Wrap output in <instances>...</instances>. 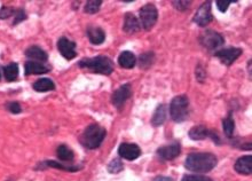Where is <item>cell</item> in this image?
I'll return each instance as SVG.
<instances>
[{
  "label": "cell",
  "instance_id": "obj_1",
  "mask_svg": "<svg viewBox=\"0 0 252 181\" xmlns=\"http://www.w3.org/2000/svg\"><path fill=\"white\" fill-rule=\"evenodd\" d=\"M218 164V160L211 152H194L186 158L185 166L189 171L196 173H205L213 170Z\"/></svg>",
  "mask_w": 252,
  "mask_h": 181
},
{
  "label": "cell",
  "instance_id": "obj_2",
  "mask_svg": "<svg viewBox=\"0 0 252 181\" xmlns=\"http://www.w3.org/2000/svg\"><path fill=\"white\" fill-rule=\"evenodd\" d=\"M107 131L97 124L88 125L81 135V144L88 149H96L105 140Z\"/></svg>",
  "mask_w": 252,
  "mask_h": 181
},
{
  "label": "cell",
  "instance_id": "obj_3",
  "mask_svg": "<svg viewBox=\"0 0 252 181\" xmlns=\"http://www.w3.org/2000/svg\"><path fill=\"white\" fill-rule=\"evenodd\" d=\"M80 68L92 70L95 74L110 75L113 71V65L111 60L107 56H95L92 59H83L79 62Z\"/></svg>",
  "mask_w": 252,
  "mask_h": 181
},
{
  "label": "cell",
  "instance_id": "obj_4",
  "mask_svg": "<svg viewBox=\"0 0 252 181\" xmlns=\"http://www.w3.org/2000/svg\"><path fill=\"white\" fill-rule=\"evenodd\" d=\"M170 115L176 123H181L188 118L189 100L186 95H178L170 104Z\"/></svg>",
  "mask_w": 252,
  "mask_h": 181
},
{
  "label": "cell",
  "instance_id": "obj_5",
  "mask_svg": "<svg viewBox=\"0 0 252 181\" xmlns=\"http://www.w3.org/2000/svg\"><path fill=\"white\" fill-rule=\"evenodd\" d=\"M157 18H158V12H157L155 5H144L139 12V22L144 30L153 29L154 25L156 24Z\"/></svg>",
  "mask_w": 252,
  "mask_h": 181
},
{
  "label": "cell",
  "instance_id": "obj_6",
  "mask_svg": "<svg viewBox=\"0 0 252 181\" xmlns=\"http://www.w3.org/2000/svg\"><path fill=\"white\" fill-rule=\"evenodd\" d=\"M200 41L201 45L205 47L206 49L213 50L221 46L225 40H223V37L220 33L212 30H207L205 33H202V36L200 37Z\"/></svg>",
  "mask_w": 252,
  "mask_h": 181
},
{
  "label": "cell",
  "instance_id": "obj_7",
  "mask_svg": "<svg viewBox=\"0 0 252 181\" xmlns=\"http://www.w3.org/2000/svg\"><path fill=\"white\" fill-rule=\"evenodd\" d=\"M212 21V12H211V2H204L203 5L198 8L196 15L194 17V22L200 27H205Z\"/></svg>",
  "mask_w": 252,
  "mask_h": 181
},
{
  "label": "cell",
  "instance_id": "obj_8",
  "mask_svg": "<svg viewBox=\"0 0 252 181\" xmlns=\"http://www.w3.org/2000/svg\"><path fill=\"white\" fill-rule=\"evenodd\" d=\"M241 54H242L241 49L231 47V49L218 50V52H216L214 55H216L218 59H220V61H221L223 65L231 66L239 58V56H241Z\"/></svg>",
  "mask_w": 252,
  "mask_h": 181
},
{
  "label": "cell",
  "instance_id": "obj_9",
  "mask_svg": "<svg viewBox=\"0 0 252 181\" xmlns=\"http://www.w3.org/2000/svg\"><path fill=\"white\" fill-rule=\"evenodd\" d=\"M58 49L63 58L67 60L75 59L76 55H77V53H76V44L74 41L67 39L65 37L60 38L58 43Z\"/></svg>",
  "mask_w": 252,
  "mask_h": 181
},
{
  "label": "cell",
  "instance_id": "obj_10",
  "mask_svg": "<svg viewBox=\"0 0 252 181\" xmlns=\"http://www.w3.org/2000/svg\"><path fill=\"white\" fill-rule=\"evenodd\" d=\"M132 94V90H131V85L130 84H125L122 85L118 90H116L113 92L112 97H111V101L112 104L115 107L121 108L123 104H124L126 101H127L128 98L131 97Z\"/></svg>",
  "mask_w": 252,
  "mask_h": 181
},
{
  "label": "cell",
  "instance_id": "obj_11",
  "mask_svg": "<svg viewBox=\"0 0 252 181\" xmlns=\"http://www.w3.org/2000/svg\"><path fill=\"white\" fill-rule=\"evenodd\" d=\"M119 156L127 161H134L141 155V149L134 144H122L118 148Z\"/></svg>",
  "mask_w": 252,
  "mask_h": 181
},
{
  "label": "cell",
  "instance_id": "obj_12",
  "mask_svg": "<svg viewBox=\"0 0 252 181\" xmlns=\"http://www.w3.org/2000/svg\"><path fill=\"white\" fill-rule=\"evenodd\" d=\"M181 152V147L178 142H174V144L169 145V146H164V147L159 148L157 150V154L160 158H163L164 161H171L174 160L175 157H178Z\"/></svg>",
  "mask_w": 252,
  "mask_h": 181
},
{
  "label": "cell",
  "instance_id": "obj_13",
  "mask_svg": "<svg viewBox=\"0 0 252 181\" xmlns=\"http://www.w3.org/2000/svg\"><path fill=\"white\" fill-rule=\"evenodd\" d=\"M141 29L140 22L137 17L134 16L132 13H127L124 17V25H123V30L127 33H135Z\"/></svg>",
  "mask_w": 252,
  "mask_h": 181
},
{
  "label": "cell",
  "instance_id": "obj_14",
  "mask_svg": "<svg viewBox=\"0 0 252 181\" xmlns=\"http://www.w3.org/2000/svg\"><path fill=\"white\" fill-rule=\"evenodd\" d=\"M235 171L239 174H251L252 171V156L248 155V156H243L238 158L237 162L235 163Z\"/></svg>",
  "mask_w": 252,
  "mask_h": 181
},
{
  "label": "cell",
  "instance_id": "obj_15",
  "mask_svg": "<svg viewBox=\"0 0 252 181\" xmlns=\"http://www.w3.org/2000/svg\"><path fill=\"white\" fill-rule=\"evenodd\" d=\"M87 37L90 39L91 44L93 45H100L106 39V33L101 28L90 27L87 29Z\"/></svg>",
  "mask_w": 252,
  "mask_h": 181
},
{
  "label": "cell",
  "instance_id": "obj_16",
  "mask_svg": "<svg viewBox=\"0 0 252 181\" xmlns=\"http://www.w3.org/2000/svg\"><path fill=\"white\" fill-rule=\"evenodd\" d=\"M48 72V68L43 65L42 62L28 61L25 63V75H43Z\"/></svg>",
  "mask_w": 252,
  "mask_h": 181
},
{
  "label": "cell",
  "instance_id": "obj_17",
  "mask_svg": "<svg viewBox=\"0 0 252 181\" xmlns=\"http://www.w3.org/2000/svg\"><path fill=\"white\" fill-rule=\"evenodd\" d=\"M211 132L212 131H210L204 125H196L189 131L188 135L191 140H204V139H206L207 136L211 135Z\"/></svg>",
  "mask_w": 252,
  "mask_h": 181
},
{
  "label": "cell",
  "instance_id": "obj_18",
  "mask_svg": "<svg viewBox=\"0 0 252 181\" xmlns=\"http://www.w3.org/2000/svg\"><path fill=\"white\" fill-rule=\"evenodd\" d=\"M118 63L122 68L132 69L134 68L135 63H137V58H135L134 54L130 52V50H125V52H123L121 55H119Z\"/></svg>",
  "mask_w": 252,
  "mask_h": 181
},
{
  "label": "cell",
  "instance_id": "obj_19",
  "mask_svg": "<svg viewBox=\"0 0 252 181\" xmlns=\"http://www.w3.org/2000/svg\"><path fill=\"white\" fill-rule=\"evenodd\" d=\"M25 56L31 60H38V61H46L47 60V54L44 49H40L38 46H31L25 50Z\"/></svg>",
  "mask_w": 252,
  "mask_h": 181
},
{
  "label": "cell",
  "instance_id": "obj_20",
  "mask_svg": "<svg viewBox=\"0 0 252 181\" xmlns=\"http://www.w3.org/2000/svg\"><path fill=\"white\" fill-rule=\"evenodd\" d=\"M166 120V108L164 104H159L157 109L154 113L153 118H151V124L154 126H160L165 123Z\"/></svg>",
  "mask_w": 252,
  "mask_h": 181
},
{
  "label": "cell",
  "instance_id": "obj_21",
  "mask_svg": "<svg viewBox=\"0 0 252 181\" xmlns=\"http://www.w3.org/2000/svg\"><path fill=\"white\" fill-rule=\"evenodd\" d=\"M33 88L37 92H48L54 90L55 85L49 78H42L38 79V81L34 82Z\"/></svg>",
  "mask_w": 252,
  "mask_h": 181
},
{
  "label": "cell",
  "instance_id": "obj_22",
  "mask_svg": "<svg viewBox=\"0 0 252 181\" xmlns=\"http://www.w3.org/2000/svg\"><path fill=\"white\" fill-rule=\"evenodd\" d=\"M4 74L5 78L7 79L8 82L16 81V78L18 77V66L16 63H11V65L5 66Z\"/></svg>",
  "mask_w": 252,
  "mask_h": 181
},
{
  "label": "cell",
  "instance_id": "obj_23",
  "mask_svg": "<svg viewBox=\"0 0 252 181\" xmlns=\"http://www.w3.org/2000/svg\"><path fill=\"white\" fill-rule=\"evenodd\" d=\"M56 152H58L59 160L64 161V162H69V161L74 160V152H72L71 149L68 148L65 145L59 146Z\"/></svg>",
  "mask_w": 252,
  "mask_h": 181
},
{
  "label": "cell",
  "instance_id": "obj_24",
  "mask_svg": "<svg viewBox=\"0 0 252 181\" xmlns=\"http://www.w3.org/2000/svg\"><path fill=\"white\" fill-rule=\"evenodd\" d=\"M101 5H102L101 0H91V1H87L86 5H85V13H87V14H95V13L100 11Z\"/></svg>",
  "mask_w": 252,
  "mask_h": 181
},
{
  "label": "cell",
  "instance_id": "obj_25",
  "mask_svg": "<svg viewBox=\"0 0 252 181\" xmlns=\"http://www.w3.org/2000/svg\"><path fill=\"white\" fill-rule=\"evenodd\" d=\"M223 132H225L226 136L228 138H232L233 133H234L235 130V123L233 120L232 117H227L226 119H223Z\"/></svg>",
  "mask_w": 252,
  "mask_h": 181
},
{
  "label": "cell",
  "instance_id": "obj_26",
  "mask_svg": "<svg viewBox=\"0 0 252 181\" xmlns=\"http://www.w3.org/2000/svg\"><path fill=\"white\" fill-rule=\"evenodd\" d=\"M46 164L48 165V166L58 167V169L64 170V171H71V172H76L77 170H79V167L78 166H64V165L60 164L59 162H54V161H47Z\"/></svg>",
  "mask_w": 252,
  "mask_h": 181
},
{
  "label": "cell",
  "instance_id": "obj_27",
  "mask_svg": "<svg viewBox=\"0 0 252 181\" xmlns=\"http://www.w3.org/2000/svg\"><path fill=\"white\" fill-rule=\"evenodd\" d=\"M154 54L153 53H146L140 56V66L141 68H148L151 63H153Z\"/></svg>",
  "mask_w": 252,
  "mask_h": 181
},
{
  "label": "cell",
  "instance_id": "obj_28",
  "mask_svg": "<svg viewBox=\"0 0 252 181\" xmlns=\"http://www.w3.org/2000/svg\"><path fill=\"white\" fill-rule=\"evenodd\" d=\"M108 170L110 173H118L123 170V163L119 160H113L108 165Z\"/></svg>",
  "mask_w": 252,
  "mask_h": 181
},
{
  "label": "cell",
  "instance_id": "obj_29",
  "mask_svg": "<svg viewBox=\"0 0 252 181\" xmlns=\"http://www.w3.org/2000/svg\"><path fill=\"white\" fill-rule=\"evenodd\" d=\"M182 181H212L210 178L204 176H197V174H190V176H185L182 178Z\"/></svg>",
  "mask_w": 252,
  "mask_h": 181
},
{
  "label": "cell",
  "instance_id": "obj_30",
  "mask_svg": "<svg viewBox=\"0 0 252 181\" xmlns=\"http://www.w3.org/2000/svg\"><path fill=\"white\" fill-rule=\"evenodd\" d=\"M190 1H172V5L174 6V8L178 9V11H187V9L190 7Z\"/></svg>",
  "mask_w": 252,
  "mask_h": 181
},
{
  "label": "cell",
  "instance_id": "obj_31",
  "mask_svg": "<svg viewBox=\"0 0 252 181\" xmlns=\"http://www.w3.org/2000/svg\"><path fill=\"white\" fill-rule=\"evenodd\" d=\"M14 13H15L14 9L9 7L1 8V11H0V18H1V20H5V18H8L11 15L14 14Z\"/></svg>",
  "mask_w": 252,
  "mask_h": 181
},
{
  "label": "cell",
  "instance_id": "obj_32",
  "mask_svg": "<svg viewBox=\"0 0 252 181\" xmlns=\"http://www.w3.org/2000/svg\"><path fill=\"white\" fill-rule=\"evenodd\" d=\"M232 2H235V1H225V0H219V1H217V7H218L220 12L225 13L227 9H228L229 5H231Z\"/></svg>",
  "mask_w": 252,
  "mask_h": 181
},
{
  "label": "cell",
  "instance_id": "obj_33",
  "mask_svg": "<svg viewBox=\"0 0 252 181\" xmlns=\"http://www.w3.org/2000/svg\"><path fill=\"white\" fill-rule=\"evenodd\" d=\"M15 20L14 22H13V24L16 25L17 23H20V22H22L23 20H25V13L24 11H22V9H18V11H15Z\"/></svg>",
  "mask_w": 252,
  "mask_h": 181
},
{
  "label": "cell",
  "instance_id": "obj_34",
  "mask_svg": "<svg viewBox=\"0 0 252 181\" xmlns=\"http://www.w3.org/2000/svg\"><path fill=\"white\" fill-rule=\"evenodd\" d=\"M7 108L12 114H20L22 111L20 103H17V102H11L7 106Z\"/></svg>",
  "mask_w": 252,
  "mask_h": 181
},
{
  "label": "cell",
  "instance_id": "obj_35",
  "mask_svg": "<svg viewBox=\"0 0 252 181\" xmlns=\"http://www.w3.org/2000/svg\"><path fill=\"white\" fill-rule=\"evenodd\" d=\"M154 181H174L172 179V178H169V177H156Z\"/></svg>",
  "mask_w": 252,
  "mask_h": 181
}]
</instances>
